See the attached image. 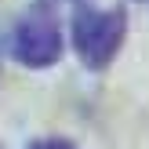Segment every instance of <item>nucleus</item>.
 Listing matches in <instances>:
<instances>
[{
  "mask_svg": "<svg viewBox=\"0 0 149 149\" xmlns=\"http://www.w3.org/2000/svg\"><path fill=\"white\" fill-rule=\"evenodd\" d=\"M29 149H77V146H69V142H62V138H40V142H33Z\"/></svg>",
  "mask_w": 149,
  "mask_h": 149,
  "instance_id": "3",
  "label": "nucleus"
},
{
  "mask_svg": "<svg viewBox=\"0 0 149 149\" xmlns=\"http://www.w3.org/2000/svg\"><path fill=\"white\" fill-rule=\"evenodd\" d=\"M124 33H127L124 11H95V7H87L73 22V44H77L80 58L91 69H102V65L113 62V55L124 44Z\"/></svg>",
  "mask_w": 149,
  "mask_h": 149,
  "instance_id": "1",
  "label": "nucleus"
},
{
  "mask_svg": "<svg viewBox=\"0 0 149 149\" xmlns=\"http://www.w3.org/2000/svg\"><path fill=\"white\" fill-rule=\"evenodd\" d=\"M11 51L22 65H51L58 62L62 55V29H58V18L51 7H33V11L22 15V22L15 26V36H11Z\"/></svg>",
  "mask_w": 149,
  "mask_h": 149,
  "instance_id": "2",
  "label": "nucleus"
}]
</instances>
